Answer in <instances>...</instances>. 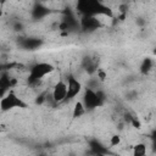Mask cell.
<instances>
[{"instance_id":"e0dca14e","label":"cell","mask_w":156,"mask_h":156,"mask_svg":"<svg viewBox=\"0 0 156 156\" xmlns=\"http://www.w3.org/2000/svg\"><path fill=\"white\" fill-rule=\"evenodd\" d=\"M5 1H6V0H1V4H4V2H5Z\"/></svg>"},{"instance_id":"9c48e42d","label":"cell","mask_w":156,"mask_h":156,"mask_svg":"<svg viewBox=\"0 0 156 156\" xmlns=\"http://www.w3.org/2000/svg\"><path fill=\"white\" fill-rule=\"evenodd\" d=\"M85 112H87V108H85L83 101H82V100H80V101L77 100V101L74 102V106H73V110H72V117H73V118H79V117L84 116Z\"/></svg>"},{"instance_id":"8992f818","label":"cell","mask_w":156,"mask_h":156,"mask_svg":"<svg viewBox=\"0 0 156 156\" xmlns=\"http://www.w3.org/2000/svg\"><path fill=\"white\" fill-rule=\"evenodd\" d=\"M51 98H52V100H54L55 104L65 102L66 99H67V82H65V80H57L54 84V87H52Z\"/></svg>"},{"instance_id":"2e32d148","label":"cell","mask_w":156,"mask_h":156,"mask_svg":"<svg viewBox=\"0 0 156 156\" xmlns=\"http://www.w3.org/2000/svg\"><path fill=\"white\" fill-rule=\"evenodd\" d=\"M151 141H152V147L156 150V130H154L151 134Z\"/></svg>"},{"instance_id":"277c9868","label":"cell","mask_w":156,"mask_h":156,"mask_svg":"<svg viewBox=\"0 0 156 156\" xmlns=\"http://www.w3.org/2000/svg\"><path fill=\"white\" fill-rule=\"evenodd\" d=\"M82 101H83L87 111H93V110H95V108H98V107L104 105V102L100 100L96 90L91 89V88H88V87L83 91Z\"/></svg>"},{"instance_id":"8fae6325","label":"cell","mask_w":156,"mask_h":156,"mask_svg":"<svg viewBox=\"0 0 156 156\" xmlns=\"http://www.w3.org/2000/svg\"><path fill=\"white\" fill-rule=\"evenodd\" d=\"M147 151V147H146V144L144 143H136L134 146H133V155L134 156H144Z\"/></svg>"},{"instance_id":"7a4b0ae2","label":"cell","mask_w":156,"mask_h":156,"mask_svg":"<svg viewBox=\"0 0 156 156\" xmlns=\"http://www.w3.org/2000/svg\"><path fill=\"white\" fill-rule=\"evenodd\" d=\"M54 71H55V67L51 63H49V62H37L29 69L28 84L37 85L44 77H46L48 74L52 73Z\"/></svg>"},{"instance_id":"7c38bea8","label":"cell","mask_w":156,"mask_h":156,"mask_svg":"<svg viewBox=\"0 0 156 156\" xmlns=\"http://www.w3.org/2000/svg\"><path fill=\"white\" fill-rule=\"evenodd\" d=\"M40 44H41V41H40V40H38V39H33V38L24 39V46H26L27 49H30V50H33V49L38 48Z\"/></svg>"},{"instance_id":"3957f363","label":"cell","mask_w":156,"mask_h":156,"mask_svg":"<svg viewBox=\"0 0 156 156\" xmlns=\"http://www.w3.org/2000/svg\"><path fill=\"white\" fill-rule=\"evenodd\" d=\"M27 107V104L22 100L21 96H18L15 91L9 90L6 95H2L0 101V108L2 112L13 110V108H24Z\"/></svg>"},{"instance_id":"52a82bcc","label":"cell","mask_w":156,"mask_h":156,"mask_svg":"<svg viewBox=\"0 0 156 156\" xmlns=\"http://www.w3.org/2000/svg\"><path fill=\"white\" fill-rule=\"evenodd\" d=\"M101 26L99 21V16H90V15H84L82 16L80 20V27L85 30H95Z\"/></svg>"},{"instance_id":"5b68a950","label":"cell","mask_w":156,"mask_h":156,"mask_svg":"<svg viewBox=\"0 0 156 156\" xmlns=\"http://www.w3.org/2000/svg\"><path fill=\"white\" fill-rule=\"evenodd\" d=\"M66 82H67V99H66V101H71V100L76 99L77 95L80 94V91L83 89V84L74 76L67 77Z\"/></svg>"},{"instance_id":"ba28073f","label":"cell","mask_w":156,"mask_h":156,"mask_svg":"<svg viewBox=\"0 0 156 156\" xmlns=\"http://www.w3.org/2000/svg\"><path fill=\"white\" fill-rule=\"evenodd\" d=\"M48 13H49V9L45 7V6L41 5V4H35L34 7L32 9V15H33V17L37 18V20H40V18L45 17Z\"/></svg>"},{"instance_id":"6da1fadb","label":"cell","mask_w":156,"mask_h":156,"mask_svg":"<svg viewBox=\"0 0 156 156\" xmlns=\"http://www.w3.org/2000/svg\"><path fill=\"white\" fill-rule=\"evenodd\" d=\"M76 9L82 16H105L110 18L113 16L112 10L101 0H77Z\"/></svg>"},{"instance_id":"9a60e30c","label":"cell","mask_w":156,"mask_h":156,"mask_svg":"<svg viewBox=\"0 0 156 156\" xmlns=\"http://www.w3.org/2000/svg\"><path fill=\"white\" fill-rule=\"evenodd\" d=\"M130 123H132V124H133V127H135V128H140V127H141L140 122H139L135 117H130Z\"/></svg>"},{"instance_id":"ac0fdd59","label":"cell","mask_w":156,"mask_h":156,"mask_svg":"<svg viewBox=\"0 0 156 156\" xmlns=\"http://www.w3.org/2000/svg\"><path fill=\"white\" fill-rule=\"evenodd\" d=\"M154 54H155V55H156V49H155V50H154Z\"/></svg>"},{"instance_id":"4fadbf2b","label":"cell","mask_w":156,"mask_h":156,"mask_svg":"<svg viewBox=\"0 0 156 156\" xmlns=\"http://www.w3.org/2000/svg\"><path fill=\"white\" fill-rule=\"evenodd\" d=\"M121 144V136L118 134H113L110 136V145L111 146H118Z\"/></svg>"},{"instance_id":"30bf717a","label":"cell","mask_w":156,"mask_h":156,"mask_svg":"<svg viewBox=\"0 0 156 156\" xmlns=\"http://www.w3.org/2000/svg\"><path fill=\"white\" fill-rule=\"evenodd\" d=\"M154 68V60L151 57H145L143 58L140 66H139V71L141 74H147L151 69Z\"/></svg>"},{"instance_id":"5bb4252c","label":"cell","mask_w":156,"mask_h":156,"mask_svg":"<svg viewBox=\"0 0 156 156\" xmlns=\"http://www.w3.org/2000/svg\"><path fill=\"white\" fill-rule=\"evenodd\" d=\"M96 76H98V79H99L100 82H104V80L107 78L105 71H102V69H98V71H96Z\"/></svg>"},{"instance_id":"d6986e66","label":"cell","mask_w":156,"mask_h":156,"mask_svg":"<svg viewBox=\"0 0 156 156\" xmlns=\"http://www.w3.org/2000/svg\"><path fill=\"white\" fill-rule=\"evenodd\" d=\"M40 1H48V0H40Z\"/></svg>"}]
</instances>
